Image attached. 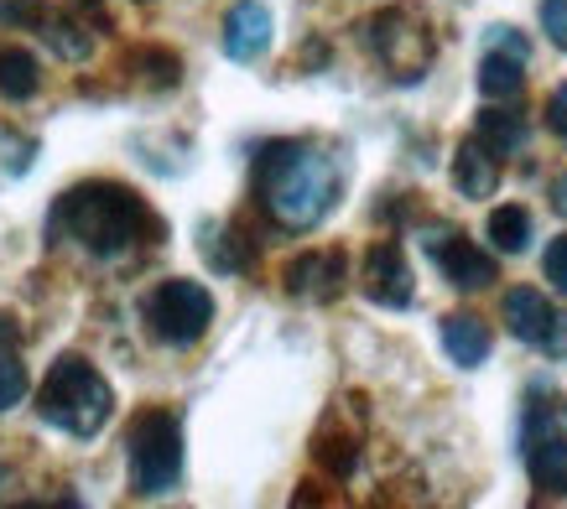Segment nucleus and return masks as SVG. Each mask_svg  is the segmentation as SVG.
I'll return each instance as SVG.
<instances>
[{
	"label": "nucleus",
	"instance_id": "12",
	"mask_svg": "<svg viewBox=\"0 0 567 509\" xmlns=\"http://www.w3.org/2000/svg\"><path fill=\"white\" fill-rule=\"evenodd\" d=\"M443 349L458 370H480L489 359V349H495V333L474 312H453V318H443Z\"/></svg>",
	"mask_w": 567,
	"mask_h": 509
},
{
	"label": "nucleus",
	"instance_id": "2",
	"mask_svg": "<svg viewBox=\"0 0 567 509\" xmlns=\"http://www.w3.org/2000/svg\"><path fill=\"white\" fill-rule=\"evenodd\" d=\"M69 235L79 239V250L94 260H121L136 250V239H156L162 224L146 208L141 193L121 183H79L69 187L48 214V239Z\"/></svg>",
	"mask_w": 567,
	"mask_h": 509
},
{
	"label": "nucleus",
	"instance_id": "29",
	"mask_svg": "<svg viewBox=\"0 0 567 509\" xmlns=\"http://www.w3.org/2000/svg\"><path fill=\"white\" fill-rule=\"evenodd\" d=\"M17 343H21V328H17V318H6V312H0V354H11Z\"/></svg>",
	"mask_w": 567,
	"mask_h": 509
},
{
	"label": "nucleus",
	"instance_id": "5",
	"mask_svg": "<svg viewBox=\"0 0 567 509\" xmlns=\"http://www.w3.org/2000/svg\"><path fill=\"white\" fill-rule=\"evenodd\" d=\"M141 323H146V333H152L156 343L188 349V343H198L208 333V323H214V291H208L204 281L173 276V281H162V287L141 302Z\"/></svg>",
	"mask_w": 567,
	"mask_h": 509
},
{
	"label": "nucleus",
	"instance_id": "19",
	"mask_svg": "<svg viewBox=\"0 0 567 509\" xmlns=\"http://www.w3.org/2000/svg\"><path fill=\"white\" fill-rule=\"evenodd\" d=\"M489 245H495L499 254H520L532 245V214L520 204L495 208V214H489Z\"/></svg>",
	"mask_w": 567,
	"mask_h": 509
},
{
	"label": "nucleus",
	"instance_id": "11",
	"mask_svg": "<svg viewBox=\"0 0 567 509\" xmlns=\"http://www.w3.org/2000/svg\"><path fill=\"white\" fill-rule=\"evenodd\" d=\"M271 48V11L260 0H240L229 17H224V58L229 63H256Z\"/></svg>",
	"mask_w": 567,
	"mask_h": 509
},
{
	"label": "nucleus",
	"instance_id": "4",
	"mask_svg": "<svg viewBox=\"0 0 567 509\" xmlns=\"http://www.w3.org/2000/svg\"><path fill=\"white\" fill-rule=\"evenodd\" d=\"M125 463H131V489L141 499L173 494L183 478V426L173 411H141L125 432Z\"/></svg>",
	"mask_w": 567,
	"mask_h": 509
},
{
	"label": "nucleus",
	"instance_id": "9",
	"mask_svg": "<svg viewBox=\"0 0 567 509\" xmlns=\"http://www.w3.org/2000/svg\"><path fill=\"white\" fill-rule=\"evenodd\" d=\"M360 287L364 297L375 307H412V266H406V254H401V245L395 239H380V245H370V254H364V271H360Z\"/></svg>",
	"mask_w": 567,
	"mask_h": 509
},
{
	"label": "nucleus",
	"instance_id": "22",
	"mask_svg": "<svg viewBox=\"0 0 567 509\" xmlns=\"http://www.w3.org/2000/svg\"><path fill=\"white\" fill-rule=\"evenodd\" d=\"M21 395H27V364L11 349V354H0V411L21 406Z\"/></svg>",
	"mask_w": 567,
	"mask_h": 509
},
{
	"label": "nucleus",
	"instance_id": "20",
	"mask_svg": "<svg viewBox=\"0 0 567 509\" xmlns=\"http://www.w3.org/2000/svg\"><path fill=\"white\" fill-rule=\"evenodd\" d=\"M204 254H208V266H214V271H245V260H250V250L240 245V235H235V229H224V235H214V229H208Z\"/></svg>",
	"mask_w": 567,
	"mask_h": 509
},
{
	"label": "nucleus",
	"instance_id": "24",
	"mask_svg": "<svg viewBox=\"0 0 567 509\" xmlns=\"http://www.w3.org/2000/svg\"><path fill=\"white\" fill-rule=\"evenodd\" d=\"M484 52H511V58L526 63V58H532V42H526L516 27H489V32H484Z\"/></svg>",
	"mask_w": 567,
	"mask_h": 509
},
{
	"label": "nucleus",
	"instance_id": "15",
	"mask_svg": "<svg viewBox=\"0 0 567 509\" xmlns=\"http://www.w3.org/2000/svg\"><path fill=\"white\" fill-rule=\"evenodd\" d=\"M474 136L489 146V152L505 162V156H516L520 146H526V120H520V110H505V104H489V110H480V120H474Z\"/></svg>",
	"mask_w": 567,
	"mask_h": 509
},
{
	"label": "nucleus",
	"instance_id": "28",
	"mask_svg": "<svg viewBox=\"0 0 567 509\" xmlns=\"http://www.w3.org/2000/svg\"><path fill=\"white\" fill-rule=\"evenodd\" d=\"M547 131L557 141H567V84L551 89V100H547Z\"/></svg>",
	"mask_w": 567,
	"mask_h": 509
},
{
	"label": "nucleus",
	"instance_id": "25",
	"mask_svg": "<svg viewBox=\"0 0 567 509\" xmlns=\"http://www.w3.org/2000/svg\"><path fill=\"white\" fill-rule=\"evenodd\" d=\"M542 27H547L551 48L567 52V0H542Z\"/></svg>",
	"mask_w": 567,
	"mask_h": 509
},
{
	"label": "nucleus",
	"instance_id": "6",
	"mask_svg": "<svg viewBox=\"0 0 567 509\" xmlns=\"http://www.w3.org/2000/svg\"><path fill=\"white\" fill-rule=\"evenodd\" d=\"M364 37H370L380 69L391 73L395 84H416V79L432 69V37H427V27L416 17H406V11H380V17L364 27Z\"/></svg>",
	"mask_w": 567,
	"mask_h": 509
},
{
	"label": "nucleus",
	"instance_id": "13",
	"mask_svg": "<svg viewBox=\"0 0 567 509\" xmlns=\"http://www.w3.org/2000/svg\"><path fill=\"white\" fill-rule=\"evenodd\" d=\"M453 187L464 193V198H495L499 187V156L484 146L480 136L464 141L458 156H453Z\"/></svg>",
	"mask_w": 567,
	"mask_h": 509
},
{
	"label": "nucleus",
	"instance_id": "17",
	"mask_svg": "<svg viewBox=\"0 0 567 509\" xmlns=\"http://www.w3.org/2000/svg\"><path fill=\"white\" fill-rule=\"evenodd\" d=\"M37 37H42L58 58H69V63H84L89 52H94V32H89L79 17H52L48 11V21L37 27Z\"/></svg>",
	"mask_w": 567,
	"mask_h": 509
},
{
	"label": "nucleus",
	"instance_id": "23",
	"mask_svg": "<svg viewBox=\"0 0 567 509\" xmlns=\"http://www.w3.org/2000/svg\"><path fill=\"white\" fill-rule=\"evenodd\" d=\"M48 21V6L42 0H0V27L17 32V27H42Z\"/></svg>",
	"mask_w": 567,
	"mask_h": 509
},
{
	"label": "nucleus",
	"instance_id": "21",
	"mask_svg": "<svg viewBox=\"0 0 567 509\" xmlns=\"http://www.w3.org/2000/svg\"><path fill=\"white\" fill-rule=\"evenodd\" d=\"M318 463H323L333 478H349L354 474V463H360V447H354V437H333V432H323V437H318Z\"/></svg>",
	"mask_w": 567,
	"mask_h": 509
},
{
	"label": "nucleus",
	"instance_id": "16",
	"mask_svg": "<svg viewBox=\"0 0 567 509\" xmlns=\"http://www.w3.org/2000/svg\"><path fill=\"white\" fill-rule=\"evenodd\" d=\"M526 84V63L511 52H484L480 58V94L484 100H520Z\"/></svg>",
	"mask_w": 567,
	"mask_h": 509
},
{
	"label": "nucleus",
	"instance_id": "10",
	"mask_svg": "<svg viewBox=\"0 0 567 509\" xmlns=\"http://www.w3.org/2000/svg\"><path fill=\"white\" fill-rule=\"evenodd\" d=\"M344 276H349V260L339 250H308L287 266V291L302 297V302H333L344 291Z\"/></svg>",
	"mask_w": 567,
	"mask_h": 509
},
{
	"label": "nucleus",
	"instance_id": "26",
	"mask_svg": "<svg viewBox=\"0 0 567 509\" xmlns=\"http://www.w3.org/2000/svg\"><path fill=\"white\" fill-rule=\"evenodd\" d=\"M542 271H547V281L567 297V235H563V239H551V245H547V260H542Z\"/></svg>",
	"mask_w": 567,
	"mask_h": 509
},
{
	"label": "nucleus",
	"instance_id": "8",
	"mask_svg": "<svg viewBox=\"0 0 567 509\" xmlns=\"http://www.w3.org/2000/svg\"><path fill=\"white\" fill-rule=\"evenodd\" d=\"M526 474L542 494H567V437L551 432L547 411L536 401L526 411Z\"/></svg>",
	"mask_w": 567,
	"mask_h": 509
},
{
	"label": "nucleus",
	"instance_id": "27",
	"mask_svg": "<svg viewBox=\"0 0 567 509\" xmlns=\"http://www.w3.org/2000/svg\"><path fill=\"white\" fill-rule=\"evenodd\" d=\"M542 354L557 359V364H567V312H551L547 339H542Z\"/></svg>",
	"mask_w": 567,
	"mask_h": 509
},
{
	"label": "nucleus",
	"instance_id": "30",
	"mask_svg": "<svg viewBox=\"0 0 567 509\" xmlns=\"http://www.w3.org/2000/svg\"><path fill=\"white\" fill-rule=\"evenodd\" d=\"M551 208L567 219V172H563V177H551Z\"/></svg>",
	"mask_w": 567,
	"mask_h": 509
},
{
	"label": "nucleus",
	"instance_id": "14",
	"mask_svg": "<svg viewBox=\"0 0 567 509\" xmlns=\"http://www.w3.org/2000/svg\"><path fill=\"white\" fill-rule=\"evenodd\" d=\"M547 323H551V302L536 287L505 291V328H511V339L536 343V349H542V339H547Z\"/></svg>",
	"mask_w": 567,
	"mask_h": 509
},
{
	"label": "nucleus",
	"instance_id": "7",
	"mask_svg": "<svg viewBox=\"0 0 567 509\" xmlns=\"http://www.w3.org/2000/svg\"><path fill=\"white\" fill-rule=\"evenodd\" d=\"M422 250L437 260V271L453 281L458 291H484L495 287V254L480 250L474 239H464L453 224H427V235H422Z\"/></svg>",
	"mask_w": 567,
	"mask_h": 509
},
{
	"label": "nucleus",
	"instance_id": "3",
	"mask_svg": "<svg viewBox=\"0 0 567 509\" xmlns=\"http://www.w3.org/2000/svg\"><path fill=\"white\" fill-rule=\"evenodd\" d=\"M37 416L52 432H69V437L89 442L100 437L110 416H115V391L84 354H63L48 364V380L37 391Z\"/></svg>",
	"mask_w": 567,
	"mask_h": 509
},
{
	"label": "nucleus",
	"instance_id": "18",
	"mask_svg": "<svg viewBox=\"0 0 567 509\" xmlns=\"http://www.w3.org/2000/svg\"><path fill=\"white\" fill-rule=\"evenodd\" d=\"M37 89H42V69H37L32 52L0 48V94L11 104H21V100H32Z\"/></svg>",
	"mask_w": 567,
	"mask_h": 509
},
{
	"label": "nucleus",
	"instance_id": "1",
	"mask_svg": "<svg viewBox=\"0 0 567 509\" xmlns=\"http://www.w3.org/2000/svg\"><path fill=\"white\" fill-rule=\"evenodd\" d=\"M344 193V172L323 146L308 141H266L256 156V204L287 235H308L333 214Z\"/></svg>",
	"mask_w": 567,
	"mask_h": 509
}]
</instances>
